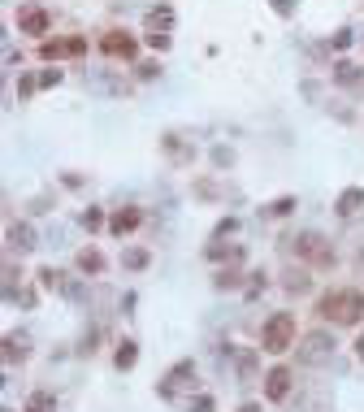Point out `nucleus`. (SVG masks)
Masks as SVG:
<instances>
[{"label":"nucleus","mask_w":364,"mask_h":412,"mask_svg":"<svg viewBox=\"0 0 364 412\" xmlns=\"http://www.w3.org/2000/svg\"><path fill=\"white\" fill-rule=\"evenodd\" d=\"M317 317H325L334 326H360V317H364V291H356V287L325 291L317 300Z\"/></svg>","instance_id":"nucleus-1"},{"label":"nucleus","mask_w":364,"mask_h":412,"mask_svg":"<svg viewBox=\"0 0 364 412\" xmlns=\"http://www.w3.org/2000/svg\"><path fill=\"white\" fill-rule=\"evenodd\" d=\"M295 313H273L265 321V330H260V347H265L269 356H282V352H291L295 347Z\"/></svg>","instance_id":"nucleus-2"},{"label":"nucleus","mask_w":364,"mask_h":412,"mask_svg":"<svg viewBox=\"0 0 364 412\" xmlns=\"http://www.w3.org/2000/svg\"><path fill=\"white\" fill-rule=\"evenodd\" d=\"M291 243H295V256H299V261H308L312 269H334V261H338L334 243L325 235H317V230H304V235H295Z\"/></svg>","instance_id":"nucleus-3"},{"label":"nucleus","mask_w":364,"mask_h":412,"mask_svg":"<svg viewBox=\"0 0 364 412\" xmlns=\"http://www.w3.org/2000/svg\"><path fill=\"white\" fill-rule=\"evenodd\" d=\"M334 356V334L330 330H308L299 334V360L304 365H325Z\"/></svg>","instance_id":"nucleus-4"},{"label":"nucleus","mask_w":364,"mask_h":412,"mask_svg":"<svg viewBox=\"0 0 364 412\" xmlns=\"http://www.w3.org/2000/svg\"><path fill=\"white\" fill-rule=\"evenodd\" d=\"M100 53L104 57H113V61H135L139 57V39L135 35H130V31H104L100 35Z\"/></svg>","instance_id":"nucleus-5"},{"label":"nucleus","mask_w":364,"mask_h":412,"mask_svg":"<svg viewBox=\"0 0 364 412\" xmlns=\"http://www.w3.org/2000/svg\"><path fill=\"white\" fill-rule=\"evenodd\" d=\"M87 53V39L83 35H70V39H39V57L44 61H65V57H83Z\"/></svg>","instance_id":"nucleus-6"},{"label":"nucleus","mask_w":364,"mask_h":412,"mask_svg":"<svg viewBox=\"0 0 364 412\" xmlns=\"http://www.w3.org/2000/svg\"><path fill=\"white\" fill-rule=\"evenodd\" d=\"M48 27H52L48 9H39V5H26V9H18V31H22V35H35V39H44V35H48Z\"/></svg>","instance_id":"nucleus-7"},{"label":"nucleus","mask_w":364,"mask_h":412,"mask_svg":"<svg viewBox=\"0 0 364 412\" xmlns=\"http://www.w3.org/2000/svg\"><path fill=\"white\" fill-rule=\"evenodd\" d=\"M286 395H291V369H286V365H273V369L265 373V399L282 404Z\"/></svg>","instance_id":"nucleus-8"},{"label":"nucleus","mask_w":364,"mask_h":412,"mask_svg":"<svg viewBox=\"0 0 364 412\" xmlns=\"http://www.w3.org/2000/svg\"><path fill=\"white\" fill-rule=\"evenodd\" d=\"M139 221H143V209H113V217H109V235H117V239H126L130 230H139Z\"/></svg>","instance_id":"nucleus-9"},{"label":"nucleus","mask_w":364,"mask_h":412,"mask_svg":"<svg viewBox=\"0 0 364 412\" xmlns=\"http://www.w3.org/2000/svg\"><path fill=\"white\" fill-rule=\"evenodd\" d=\"M334 87L360 91V87H364V70H360L356 61H334Z\"/></svg>","instance_id":"nucleus-10"},{"label":"nucleus","mask_w":364,"mask_h":412,"mask_svg":"<svg viewBox=\"0 0 364 412\" xmlns=\"http://www.w3.org/2000/svg\"><path fill=\"white\" fill-rule=\"evenodd\" d=\"M191 373H195V360H178V365L165 373V382L156 386V391H161V399H174V386H178L182 378H191Z\"/></svg>","instance_id":"nucleus-11"},{"label":"nucleus","mask_w":364,"mask_h":412,"mask_svg":"<svg viewBox=\"0 0 364 412\" xmlns=\"http://www.w3.org/2000/svg\"><path fill=\"white\" fill-rule=\"evenodd\" d=\"M161 148H165V157H169V161H178V165L195 161V148L182 143V135H161Z\"/></svg>","instance_id":"nucleus-12"},{"label":"nucleus","mask_w":364,"mask_h":412,"mask_svg":"<svg viewBox=\"0 0 364 412\" xmlns=\"http://www.w3.org/2000/svg\"><path fill=\"white\" fill-rule=\"evenodd\" d=\"M360 209H364V191H360V187H347L343 195L334 200V213H338V217H356Z\"/></svg>","instance_id":"nucleus-13"},{"label":"nucleus","mask_w":364,"mask_h":412,"mask_svg":"<svg viewBox=\"0 0 364 412\" xmlns=\"http://www.w3.org/2000/svg\"><path fill=\"white\" fill-rule=\"evenodd\" d=\"M230 356H234V365H239V378L256 382V352L252 347H230Z\"/></svg>","instance_id":"nucleus-14"},{"label":"nucleus","mask_w":364,"mask_h":412,"mask_svg":"<svg viewBox=\"0 0 364 412\" xmlns=\"http://www.w3.org/2000/svg\"><path fill=\"white\" fill-rule=\"evenodd\" d=\"M143 22H148V31H169V27H174V9H169V5H152V9L143 13Z\"/></svg>","instance_id":"nucleus-15"},{"label":"nucleus","mask_w":364,"mask_h":412,"mask_svg":"<svg viewBox=\"0 0 364 412\" xmlns=\"http://www.w3.org/2000/svg\"><path fill=\"white\" fill-rule=\"evenodd\" d=\"M135 360H139V343H135V339H122L117 352H113V365L126 373V369H135Z\"/></svg>","instance_id":"nucleus-16"},{"label":"nucleus","mask_w":364,"mask_h":412,"mask_svg":"<svg viewBox=\"0 0 364 412\" xmlns=\"http://www.w3.org/2000/svg\"><path fill=\"white\" fill-rule=\"evenodd\" d=\"M78 273L100 278V273H104V256H100L96 247H83V252H78Z\"/></svg>","instance_id":"nucleus-17"},{"label":"nucleus","mask_w":364,"mask_h":412,"mask_svg":"<svg viewBox=\"0 0 364 412\" xmlns=\"http://www.w3.org/2000/svg\"><path fill=\"white\" fill-rule=\"evenodd\" d=\"M57 395L52 391H35V395H26V412H57Z\"/></svg>","instance_id":"nucleus-18"},{"label":"nucleus","mask_w":364,"mask_h":412,"mask_svg":"<svg viewBox=\"0 0 364 412\" xmlns=\"http://www.w3.org/2000/svg\"><path fill=\"white\" fill-rule=\"evenodd\" d=\"M9 247L31 252V247H35V230H31V226H9Z\"/></svg>","instance_id":"nucleus-19"},{"label":"nucleus","mask_w":364,"mask_h":412,"mask_svg":"<svg viewBox=\"0 0 364 412\" xmlns=\"http://www.w3.org/2000/svg\"><path fill=\"white\" fill-rule=\"evenodd\" d=\"M282 287L291 291V295H304V291L312 287V278H308V269H291V273L282 278Z\"/></svg>","instance_id":"nucleus-20"},{"label":"nucleus","mask_w":364,"mask_h":412,"mask_svg":"<svg viewBox=\"0 0 364 412\" xmlns=\"http://www.w3.org/2000/svg\"><path fill=\"white\" fill-rule=\"evenodd\" d=\"M295 204H299L295 195H278V200L269 204V209H265V213H269V217H291V213H295Z\"/></svg>","instance_id":"nucleus-21"},{"label":"nucleus","mask_w":364,"mask_h":412,"mask_svg":"<svg viewBox=\"0 0 364 412\" xmlns=\"http://www.w3.org/2000/svg\"><path fill=\"white\" fill-rule=\"evenodd\" d=\"M26 352H31V347H26V339H18V334H9V339H5V360H9V365H13V360H26Z\"/></svg>","instance_id":"nucleus-22"},{"label":"nucleus","mask_w":364,"mask_h":412,"mask_svg":"<svg viewBox=\"0 0 364 412\" xmlns=\"http://www.w3.org/2000/svg\"><path fill=\"white\" fill-rule=\"evenodd\" d=\"M122 265H126V269H148V252H143V247H126V252H122Z\"/></svg>","instance_id":"nucleus-23"},{"label":"nucleus","mask_w":364,"mask_h":412,"mask_svg":"<svg viewBox=\"0 0 364 412\" xmlns=\"http://www.w3.org/2000/svg\"><path fill=\"white\" fill-rule=\"evenodd\" d=\"M143 44L152 48V53H169V44H174V39H169V31H148Z\"/></svg>","instance_id":"nucleus-24"},{"label":"nucleus","mask_w":364,"mask_h":412,"mask_svg":"<svg viewBox=\"0 0 364 412\" xmlns=\"http://www.w3.org/2000/svg\"><path fill=\"white\" fill-rule=\"evenodd\" d=\"M39 287H44V291H57V287H65V278L52 269V265H44V269H39Z\"/></svg>","instance_id":"nucleus-25"},{"label":"nucleus","mask_w":364,"mask_h":412,"mask_svg":"<svg viewBox=\"0 0 364 412\" xmlns=\"http://www.w3.org/2000/svg\"><path fill=\"white\" fill-rule=\"evenodd\" d=\"M351 39H356V35H351V27H338V31L330 35V48H334V53H347Z\"/></svg>","instance_id":"nucleus-26"},{"label":"nucleus","mask_w":364,"mask_h":412,"mask_svg":"<svg viewBox=\"0 0 364 412\" xmlns=\"http://www.w3.org/2000/svg\"><path fill=\"white\" fill-rule=\"evenodd\" d=\"M83 230H100V226H109V217H104V209H83Z\"/></svg>","instance_id":"nucleus-27"},{"label":"nucleus","mask_w":364,"mask_h":412,"mask_svg":"<svg viewBox=\"0 0 364 412\" xmlns=\"http://www.w3.org/2000/svg\"><path fill=\"white\" fill-rule=\"evenodd\" d=\"M39 91V79H31V74H22V79H18V100H31Z\"/></svg>","instance_id":"nucleus-28"},{"label":"nucleus","mask_w":364,"mask_h":412,"mask_svg":"<svg viewBox=\"0 0 364 412\" xmlns=\"http://www.w3.org/2000/svg\"><path fill=\"white\" fill-rule=\"evenodd\" d=\"M213 287H217V291H226V287H239V273H234V269H221V273L213 278Z\"/></svg>","instance_id":"nucleus-29"},{"label":"nucleus","mask_w":364,"mask_h":412,"mask_svg":"<svg viewBox=\"0 0 364 412\" xmlns=\"http://www.w3.org/2000/svg\"><path fill=\"white\" fill-rule=\"evenodd\" d=\"M234 230H239V217H221L217 230H213V239H226V235H234Z\"/></svg>","instance_id":"nucleus-30"},{"label":"nucleus","mask_w":364,"mask_h":412,"mask_svg":"<svg viewBox=\"0 0 364 412\" xmlns=\"http://www.w3.org/2000/svg\"><path fill=\"white\" fill-rule=\"evenodd\" d=\"M135 74H139L143 83H152L156 74H161V65H156V61H139V65H135Z\"/></svg>","instance_id":"nucleus-31"},{"label":"nucleus","mask_w":364,"mask_h":412,"mask_svg":"<svg viewBox=\"0 0 364 412\" xmlns=\"http://www.w3.org/2000/svg\"><path fill=\"white\" fill-rule=\"evenodd\" d=\"M61 79H65L61 70H44V74H39V91H48V87H57Z\"/></svg>","instance_id":"nucleus-32"},{"label":"nucleus","mask_w":364,"mask_h":412,"mask_svg":"<svg viewBox=\"0 0 364 412\" xmlns=\"http://www.w3.org/2000/svg\"><path fill=\"white\" fill-rule=\"evenodd\" d=\"M213 165H217V169L234 165V152H230V148H213Z\"/></svg>","instance_id":"nucleus-33"},{"label":"nucleus","mask_w":364,"mask_h":412,"mask_svg":"<svg viewBox=\"0 0 364 412\" xmlns=\"http://www.w3.org/2000/svg\"><path fill=\"white\" fill-rule=\"evenodd\" d=\"M96 343H100V330L91 326V330L83 334V347H78V352H83V356H91V352H96Z\"/></svg>","instance_id":"nucleus-34"},{"label":"nucleus","mask_w":364,"mask_h":412,"mask_svg":"<svg viewBox=\"0 0 364 412\" xmlns=\"http://www.w3.org/2000/svg\"><path fill=\"white\" fill-rule=\"evenodd\" d=\"M269 9H273L278 18H291V13H295V0H269Z\"/></svg>","instance_id":"nucleus-35"},{"label":"nucleus","mask_w":364,"mask_h":412,"mask_svg":"<svg viewBox=\"0 0 364 412\" xmlns=\"http://www.w3.org/2000/svg\"><path fill=\"white\" fill-rule=\"evenodd\" d=\"M226 256H243V252H230L226 243H213V247H208V261H226Z\"/></svg>","instance_id":"nucleus-36"},{"label":"nucleus","mask_w":364,"mask_h":412,"mask_svg":"<svg viewBox=\"0 0 364 412\" xmlns=\"http://www.w3.org/2000/svg\"><path fill=\"white\" fill-rule=\"evenodd\" d=\"M191 412H217V404H213V395H200V399L191 404Z\"/></svg>","instance_id":"nucleus-37"},{"label":"nucleus","mask_w":364,"mask_h":412,"mask_svg":"<svg viewBox=\"0 0 364 412\" xmlns=\"http://www.w3.org/2000/svg\"><path fill=\"white\" fill-rule=\"evenodd\" d=\"M260 287H265V273L256 269V273H252V287H247V300H256V295H260Z\"/></svg>","instance_id":"nucleus-38"},{"label":"nucleus","mask_w":364,"mask_h":412,"mask_svg":"<svg viewBox=\"0 0 364 412\" xmlns=\"http://www.w3.org/2000/svg\"><path fill=\"white\" fill-rule=\"evenodd\" d=\"M356 356H360V360H364V330H360V334H356Z\"/></svg>","instance_id":"nucleus-39"},{"label":"nucleus","mask_w":364,"mask_h":412,"mask_svg":"<svg viewBox=\"0 0 364 412\" xmlns=\"http://www.w3.org/2000/svg\"><path fill=\"white\" fill-rule=\"evenodd\" d=\"M239 412H265V408H260V404H243Z\"/></svg>","instance_id":"nucleus-40"}]
</instances>
